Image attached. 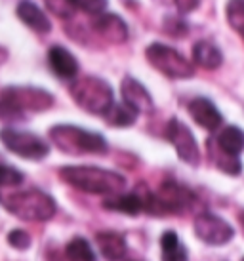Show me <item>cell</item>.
<instances>
[{"label": "cell", "instance_id": "7", "mask_svg": "<svg viewBox=\"0 0 244 261\" xmlns=\"http://www.w3.org/2000/svg\"><path fill=\"white\" fill-rule=\"evenodd\" d=\"M193 193L174 181H166L160 185L155 195H149L145 210L155 214H180L191 208Z\"/></svg>", "mask_w": 244, "mask_h": 261}, {"label": "cell", "instance_id": "5", "mask_svg": "<svg viewBox=\"0 0 244 261\" xmlns=\"http://www.w3.org/2000/svg\"><path fill=\"white\" fill-rule=\"evenodd\" d=\"M145 58L157 71L168 76V79H191L194 74L193 65L181 56L172 46L160 42H153L145 50Z\"/></svg>", "mask_w": 244, "mask_h": 261}, {"label": "cell", "instance_id": "14", "mask_svg": "<svg viewBox=\"0 0 244 261\" xmlns=\"http://www.w3.org/2000/svg\"><path fill=\"white\" fill-rule=\"evenodd\" d=\"M48 63L54 74L63 80H72L79 74V61L63 46H52L48 50Z\"/></svg>", "mask_w": 244, "mask_h": 261}, {"label": "cell", "instance_id": "13", "mask_svg": "<svg viewBox=\"0 0 244 261\" xmlns=\"http://www.w3.org/2000/svg\"><path fill=\"white\" fill-rule=\"evenodd\" d=\"M189 115L193 116V120L201 128L208 132H215L223 122V116L222 113L217 111L214 103L206 99V97H194L193 101L189 103Z\"/></svg>", "mask_w": 244, "mask_h": 261}, {"label": "cell", "instance_id": "15", "mask_svg": "<svg viewBox=\"0 0 244 261\" xmlns=\"http://www.w3.org/2000/svg\"><path fill=\"white\" fill-rule=\"evenodd\" d=\"M15 14L31 31H35L38 35H46L52 31V23L48 19V15L31 0H21L15 8Z\"/></svg>", "mask_w": 244, "mask_h": 261}, {"label": "cell", "instance_id": "12", "mask_svg": "<svg viewBox=\"0 0 244 261\" xmlns=\"http://www.w3.org/2000/svg\"><path fill=\"white\" fill-rule=\"evenodd\" d=\"M92 29L100 35L103 40L111 44H122L128 40V25L124 19H120L116 14H105L93 17Z\"/></svg>", "mask_w": 244, "mask_h": 261}, {"label": "cell", "instance_id": "17", "mask_svg": "<svg viewBox=\"0 0 244 261\" xmlns=\"http://www.w3.org/2000/svg\"><path fill=\"white\" fill-rule=\"evenodd\" d=\"M193 61L202 69L214 71L223 63L222 50L210 40H199L193 46Z\"/></svg>", "mask_w": 244, "mask_h": 261}, {"label": "cell", "instance_id": "22", "mask_svg": "<svg viewBox=\"0 0 244 261\" xmlns=\"http://www.w3.org/2000/svg\"><path fill=\"white\" fill-rule=\"evenodd\" d=\"M65 257L69 261H95V255H93L90 242L86 239H82V237H77V239H72L67 244Z\"/></svg>", "mask_w": 244, "mask_h": 261}, {"label": "cell", "instance_id": "20", "mask_svg": "<svg viewBox=\"0 0 244 261\" xmlns=\"http://www.w3.org/2000/svg\"><path fill=\"white\" fill-rule=\"evenodd\" d=\"M160 248H162V261H187V250L180 242L178 234L174 231H166L160 237Z\"/></svg>", "mask_w": 244, "mask_h": 261}, {"label": "cell", "instance_id": "19", "mask_svg": "<svg viewBox=\"0 0 244 261\" xmlns=\"http://www.w3.org/2000/svg\"><path fill=\"white\" fill-rule=\"evenodd\" d=\"M151 195V193H149ZM149 195L139 196L137 193H130V195H118L115 198H109L105 200V208L109 210H115V212H124V214H130V216H136L141 210H145V204H147V198Z\"/></svg>", "mask_w": 244, "mask_h": 261}, {"label": "cell", "instance_id": "29", "mask_svg": "<svg viewBox=\"0 0 244 261\" xmlns=\"http://www.w3.org/2000/svg\"><path fill=\"white\" fill-rule=\"evenodd\" d=\"M8 242L14 248H17V250H27L31 244V237L29 232L23 231V229H14V231L8 234Z\"/></svg>", "mask_w": 244, "mask_h": 261}, {"label": "cell", "instance_id": "2", "mask_svg": "<svg viewBox=\"0 0 244 261\" xmlns=\"http://www.w3.org/2000/svg\"><path fill=\"white\" fill-rule=\"evenodd\" d=\"M0 200L8 212L25 221H48L56 214V200L38 189L0 195Z\"/></svg>", "mask_w": 244, "mask_h": 261}, {"label": "cell", "instance_id": "10", "mask_svg": "<svg viewBox=\"0 0 244 261\" xmlns=\"http://www.w3.org/2000/svg\"><path fill=\"white\" fill-rule=\"evenodd\" d=\"M194 232L202 242L212 244V246L227 244L235 237V229L225 219H222L215 214H208V212L201 214L194 219Z\"/></svg>", "mask_w": 244, "mask_h": 261}, {"label": "cell", "instance_id": "28", "mask_svg": "<svg viewBox=\"0 0 244 261\" xmlns=\"http://www.w3.org/2000/svg\"><path fill=\"white\" fill-rule=\"evenodd\" d=\"M164 31L172 37H185L189 27L187 23L181 19V17H176V15H168L164 19Z\"/></svg>", "mask_w": 244, "mask_h": 261}, {"label": "cell", "instance_id": "3", "mask_svg": "<svg viewBox=\"0 0 244 261\" xmlns=\"http://www.w3.org/2000/svg\"><path fill=\"white\" fill-rule=\"evenodd\" d=\"M50 139L67 154H105L109 145L97 132H88L79 126L59 124L50 130Z\"/></svg>", "mask_w": 244, "mask_h": 261}, {"label": "cell", "instance_id": "9", "mask_svg": "<svg viewBox=\"0 0 244 261\" xmlns=\"http://www.w3.org/2000/svg\"><path fill=\"white\" fill-rule=\"evenodd\" d=\"M166 138L174 145L178 156L185 164L199 166V162H201V149H199V143L194 139L193 132L189 130L185 124L178 120V118H172L168 122V128H166Z\"/></svg>", "mask_w": 244, "mask_h": 261}, {"label": "cell", "instance_id": "11", "mask_svg": "<svg viewBox=\"0 0 244 261\" xmlns=\"http://www.w3.org/2000/svg\"><path fill=\"white\" fill-rule=\"evenodd\" d=\"M120 92H122V103L128 105L132 111H136L137 115L139 113H145V115L153 113V109H155L153 97L141 82H137L132 76H126L120 84Z\"/></svg>", "mask_w": 244, "mask_h": 261}, {"label": "cell", "instance_id": "27", "mask_svg": "<svg viewBox=\"0 0 244 261\" xmlns=\"http://www.w3.org/2000/svg\"><path fill=\"white\" fill-rule=\"evenodd\" d=\"M23 181V174L12 166L0 164V187H15Z\"/></svg>", "mask_w": 244, "mask_h": 261}, {"label": "cell", "instance_id": "23", "mask_svg": "<svg viewBox=\"0 0 244 261\" xmlns=\"http://www.w3.org/2000/svg\"><path fill=\"white\" fill-rule=\"evenodd\" d=\"M225 17H227L231 29L237 31L244 40V0H227Z\"/></svg>", "mask_w": 244, "mask_h": 261}, {"label": "cell", "instance_id": "4", "mask_svg": "<svg viewBox=\"0 0 244 261\" xmlns=\"http://www.w3.org/2000/svg\"><path fill=\"white\" fill-rule=\"evenodd\" d=\"M71 95L80 109L92 115H107L113 107V90L105 80L97 76H84L79 79L71 86Z\"/></svg>", "mask_w": 244, "mask_h": 261}, {"label": "cell", "instance_id": "21", "mask_svg": "<svg viewBox=\"0 0 244 261\" xmlns=\"http://www.w3.org/2000/svg\"><path fill=\"white\" fill-rule=\"evenodd\" d=\"M107 122L111 126H116V128H126V126H132V124L136 122L137 118V113L136 111H132L128 105H124V103H113V107L107 111Z\"/></svg>", "mask_w": 244, "mask_h": 261}, {"label": "cell", "instance_id": "31", "mask_svg": "<svg viewBox=\"0 0 244 261\" xmlns=\"http://www.w3.org/2000/svg\"><path fill=\"white\" fill-rule=\"evenodd\" d=\"M6 59H8V50L0 46V65H2V63H6Z\"/></svg>", "mask_w": 244, "mask_h": 261}, {"label": "cell", "instance_id": "26", "mask_svg": "<svg viewBox=\"0 0 244 261\" xmlns=\"http://www.w3.org/2000/svg\"><path fill=\"white\" fill-rule=\"evenodd\" d=\"M44 4H46V8L50 10L52 14L61 17V19H69L77 12L71 0H44Z\"/></svg>", "mask_w": 244, "mask_h": 261}, {"label": "cell", "instance_id": "6", "mask_svg": "<svg viewBox=\"0 0 244 261\" xmlns=\"http://www.w3.org/2000/svg\"><path fill=\"white\" fill-rule=\"evenodd\" d=\"M0 99L21 115H25L27 111L42 113L54 105V95L42 88L35 86H10L6 90H2Z\"/></svg>", "mask_w": 244, "mask_h": 261}, {"label": "cell", "instance_id": "16", "mask_svg": "<svg viewBox=\"0 0 244 261\" xmlns=\"http://www.w3.org/2000/svg\"><path fill=\"white\" fill-rule=\"evenodd\" d=\"M95 242H97L101 255L107 261H120L124 257V254H126V240L118 232H113V231L97 232Z\"/></svg>", "mask_w": 244, "mask_h": 261}, {"label": "cell", "instance_id": "24", "mask_svg": "<svg viewBox=\"0 0 244 261\" xmlns=\"http://www.w3.org/2000/svg\"><path fill=\"white\" fill-rule=\"evenodd\" d=\"M215 166L229 175H238L242 172V162H240V159L238 156H231L227 152H223L222 149H217V152H215Z\"/></svg>", "mask_w": 244, "mask_h": 261}, {"label": "cell", "instance_id": "8", "mask_svg": "<svg viewBox=\"0 0 244 261\" xmlns=\"http://www.w3.org/2000/svg\"><path fill=\"white\" fill-rule=\"evenodd\" d=\"M0 141L4 143L8 151L27 160H42L50 152V145L42 138H38L31 132L15 130V128H2Z\"/></svg>", "mask_w": 244, "mask_h": 261}, {"label": "cell", "instance_id": "33", "mask_svg": "<svg viewBox=\"0 0 244 261\" xmlns=\"http://www.w3.org/2000/svg\"><path fill=\"white\" fill-rule=\"evenodd\" d=\"M240 221H242V223H244V212H242V218H240Z\"/></svg>", "mask_w": 244, "mask_h": 261}, {"label": "cell", "instance_id": "25", "mask_svg": "<svg viewBox=\"0 0 244 261\" xmlns=\"http://www.w3.org/2000/svg\"><path fill=\"white\" fill-rule=\"evenodd\" d=\"M75 10H80L84 14H90L93 17L105 14L109 6V0H71Z\"/></svg>", "mask_w": 244, "mask_h": 261}, {"label": "cell", "instance_id": "18", "mask_svg": "<svg viewBox=\"0 0 244 261\" xmlns=\"http://www.w3.org/2000/svg\"><path fill=\"white\" fill-rule=\"evenodd\" d=\"M217 149L231 156H238L244 151V130L238 126H225L217 136Z\"/></svg>", "mask_w": 244, "mask_h": 261}, {"label": "cell", "instance_id": "32", "mask_svg": "<svg viewBox=\"0 0 244 261\" xmlns=\"http://www.w3.org/2000/svg\"><path fill=\"white\" fill-rule=\"evenodd\" d=\"M157 4H162V6H170V4H176V0H153Z\"/></svg>", "mask_w": 244, "mask_h": 261}, {"label": "cell", "instance_id": "1", "mask_svg": "<svg viewBox=\"0 0 244 261\" xmlns=\"http://www.w3.org/2000/svg\"><path fill=\"white\" fill-rule=\"evenodd\" d=\"M59 175L71 187L92 195H118L126 187L124 175L95 166H65Z\"/></svg>", "mask_w": 244, "mask_h": 261}, {"label": "cell", "instance_id": "30", "mask_svg": "<svg viewBox=\"0 0 244 261\" xmlns=\"http://www.w3.org/2000/svg\"><path fill=\"white\" fill-rule=\"evenodd\" d=\"M176 6L180 10V14H189L201 6V0H176Z\"/></svg>", "mask_w": 244, "mask_h": 261}]
</instances>
